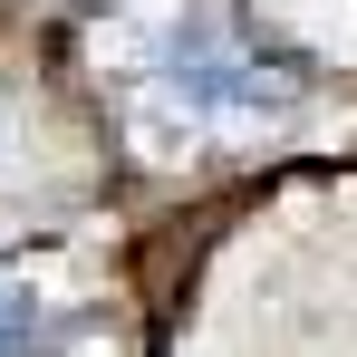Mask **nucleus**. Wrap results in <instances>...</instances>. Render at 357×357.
<instances>
[{
	"label": "nucleus",
	"mask_w": 357,
	"mask_h": 357,
	"mask_svg": "<svg viewBox=\"0 0 357 357\" xmlns=\"http://www.w3.org/2000/svg\"><path fill=\"white\" fill-rule=\"evenodd\" d=\"M29 319H39L29 290H20V280H0V357H29Z\"/></svg>",
	"instance_id": "f257e3e1"
}]
</instances>
